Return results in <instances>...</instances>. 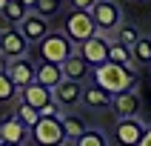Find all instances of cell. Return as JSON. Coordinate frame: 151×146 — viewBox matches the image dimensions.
<instances>
[{
    "instance_id": "cell-30",
    "label": "cell",
    "mask_w": 151,
    "mask_h": 146,
    "mask_svg": "<svg viewBox=\"0 0 151 146\" xmlns=\"http://www.w3.org/2000/svg\"><path fill=\"white\" fill-rule=\"evenodd\" d=\"M20 3H23V6L29 9V12H34V6H37V0H20Z\"/></svg>"
},
{
    "instance_id": "cell-31",
    "label": "cell",
    "mask_w": 151,
    "mask_h": 146,
    "mask_svg": "<svg viewBox=\"0 0 151 146\" xmlns=\"http://www.w3.org/2000/svg\"><path fill=\"white\" fill-rule=\"evenodd\" d=\"M6 3H9V0H0V12H3V9H6Z\"/></svg>"
},
{
    "instance_id": "cell-2",
    "label": "cell",
    "mask_w": 151,
    "mask_h": 146,
    "mask_svg": "<svg viewBox=\"0 0 151 146\" xmlns=\"http://www.w3.org/2000/svg\"><path fill=\"white\" fill-rule=\"evenodd\" d=\"M71 54H77V43H71L66 32H49V37L37 43V63H57L63 66Z\"/></svg>"
},
{
    "instance_id": "cell-5",
    "label": "cell",
    "mask_w": 151,
    "mask_h": 146,
    "mask_svg": "<svg viewBox=\"0 0 151 146\" xmlns=\"http://www.w3.org/2000/svg\"><path fill=\"white\" fill-rule=\"evenodd\" d=\"M32 140H34V146H66L68 137L63 132V120L60 118H43L32 129Z\"/></svg>"
},
{
    "instance_id": "cell-29",
    "label": "cell",
    "mask_w": 151,
    "mask_h": 146,
    "mask_svg": "<svg viewBox=\"0 0 151 146\" xmlns=\"http://www.w3.org/2000/svg\"><path fill=\"white\" fill-rule=\"evenodd\" d=\"M140 146H151V123H148V129H145V135H143V140H140Z\"/></svg>"
},
{
    "instance_id": "cell-19",
    "label": "cell",
    "mask_w": 151,
    "mask_h": 146,
    "mask_svg": "<svg viewBox=\"0 0 151 146\" xmlns=\"http://www.w3.org/2000/svg\"><path fill=\"white\" fill-rule=\"evenodd\" d=\"M0 15H3V20H9L12 26H20L26 17L32 15V12H29V9H26L20 0H9V3H6V9H3Z\"/></svg>"
},
{
    "instance_id": "cell-21",
    "label": "cell",
    "mask_w": 151,
    "mask_h": 146,
    "mask_svg": "<svg viewBox=\"0 0 151 146\" xmlns=\"http://www.w3.org/2000/svg\"><path fill=\"white\" fill-rule=\"evenodd\" d=\"M14 118L20 120V123H23L26 129H34V126H37V123H40V120H43V115H40V112H37V109H32L29 103L17 100V112H14Z\"/></svg>"
},
{
    "instance_id": "cell-13",
    "label": "cell",
    "mask_w": 151,
    "mask_h": 146,
    "mask_svg": "<svg viewBox=\"0 0 151 146\" xmlns=\"http://www.w3.org/2000/svg\"><path fill=\"white\" fill-rule=\"evenodd\" d=\"M111 109L117 115V120H128V118H140V109H143V100L137 92H123L111 100Z\"/></svg>"
},
{
    "instance_id": "cell-26",
    "label": "cell",
    "mask_w": 151,
    "mask_h": 146,
    "mask_svg": "<svg viewBox=\"0 0 151 146\" xmlns=\"http://www.w3.org/2000/svg\"><path fill=\"white\" fill-rule=\"evenodd\" d=\"M17 94H20V89L14 86V80L9 75H3L0 77V103H9V100H14Z\"/></svg>"
},
{
    "instance_id": "cell-10",
    "label": "cell",
    "mask_w": 151,
    "mask_h": 146,
    "mask_svg": "<svg viewBox=\"0 0 151 146\" xmlns=\"http://www.w3.org/2000/svg\"><path fill=\"white\" fill-rule=\"evenodd\" d=\"M32 140V129H26L20 120L12 115V118L0 120V143H9V146H26Z\"/></svg>"
},
{
    "instance_id": "cell-4",
    "label": "cell",
    "mask_w": 151,
    "mask_h": 146,
    "mask_svg": "<svg viewBox=\"0 0 151 146\" xmlns=\"http://www.w3.org/2000/svg\"><path fill=\"white\" fill-rule=\"evenodd\" d=\"M91 17L97 23V32L100 34H117V29L123 26V9H120L117 0H97V6L91 9Z\"/></svg>"
},
{
    "instance_id": "cell-32",
    "label": "cell",
    "mask_w": 151,
    "mask_h": 146,
    "mask_svg": "<svg viewBox=\"0 0 151 146\" xmlns=\"http://www.w3.org/2000/svg\"><path fill=\"white\" fill-rule=\"evenodd\" d=\"M134 3H145V0H134Z\"/></svg>"
},
{
    "instance_id": "cell-17",
    "label": "cell",
    "mask_w": 151,
    "mask_h": 146,
    "mask_svg": "<svg viewBox=\"0 0 151 146\" xmlns=\"http://www.w3.org/2000/svg\"><path fill=\"white\" fill-rule=\"evenodd\" d=\"M111 100H114V97H111L106 89H100L97 83H88L83 89V106L86 109H106V106H111Z\"/></svg>"
},
{
    "instance_id": "cell-11",
    "label": "cell",
    "mask_w": 151,
    "mask_h": 146,
    "mask_svg": "<svg viewBox=\"0 0 151 146\" xmlns=\"http://www.w3.org/2000/svg\"><path fill=\"white\" fill-rule=\"evenodd\" d=\"M17 29H20V32H23V37L29 43H32V46H37V43H43L46 40V37H49V32H51V26H49V20H46V17H40V15H29L23 20V23L17 26Z\"/></svg>"
},
{
    "instance_id": "cell-9",
    "label": "cell",
    "mask_w": 151,
    "mask_h": 146,
    "mask_svg": "<svg viewBox=\"0 0 151 146\" xmlns=\"http://www.w3.org/2000/svg\"><path fill=\"white\" fill-rule=\"evenodd\" d=\"M145 123L140 118H128V120H117V126H114V140L120 146H140L145 135Z\"/></svg>"
},
{
    "instance_id": "cell-28",
    "label": "cell",
    "mask_w": 151,
    "mask_h": 146,
    "mask_svg": "<svg viewBox=\"0 0 151 146\" xmlns=\"http://www.w3.org/2000/svg\"><path fill=\"white\" fill-rule=\"evenodd\" d=\"M9 66H12V60H9L6 54L0 52V77H3V75H9Z\"/></svg>"
},
{
    "instance_id": "cell-15",
    "label": "cell",
    "mask_w": 151,
    "mask_h": 146,
    "mask_svg": "<svg viewBox=\"0 0 151 146\" xmlns=\"http://www.w3.org/2000/svg\"><path fill=\"white\" fill-rule=\"evenodd\" d=\"M20 100L29 103L32 109L43 112L51 100H54V92H51V89H46V86H40V83H34V86H29V89H23V92H20Z\"/></svg>"
},
{
    "instance_id": "cell-20",
    "label": "cell",
    "mask_w": 151,
    "mask_h": 146,
    "mask_svg": "<svg viewBox=\"0 0 151 146\" xmlns=\"http://www.w3.org/2000/svg\"><path fill=\"white\" fill-rule=\"evenodd\" d=\"M140 37H143V34H140V29H137L134 23H123V26L117 29V34H114V43L126 46V49H134Z\"/></svg>"
},
{
    "instance_id": "cell-22",
    "label": "cell",
    "mask_w": 151,
    "mask_h": 146,
    "mask_svg": "<svg viewBox=\"0 0 151 146\" xmlns=\"http://www.w3.org/2000/svg\"><path fill=\"white\" fill-rule=\"evenodd\" d=\"M131 57H134V66H151V37L143 34L137 46L131 49Z\"/></svg>"
},
{
    "instance_id": "cell-7",
    "label": "cell",
    "mask_w": 151,
    "mask_h": 146,
    "mask_svg": "<svg viewBox=\"0 0 151 146\" xmlns=\"http://www.w3.org/2000/svg\"><path fill=\"white\" fill-rule=\"evenodd\" d=\"M0 52L6 54L9 60H20V57H29L32 54V43L23 37L20 29H9L6 34H0Z\"/></svg>"
},
{
    "instance_id": "cell-3",
    "label": "cell",
    "mask_w": 151,
    "mask_h": 146,
    "mask_svg": "<svg viewBox=\"0 0 151 146\" xmlns=\"http://www.w3.org/2000/svg\"><path fill=\"white\" fill-rule=\"evenodd\" d=\"M63 32L71 37V43L77 46H83L86 40H91L94 34H97V23H94L91 12H68L66 20H63Z\"/></svg>"
},
{
    "instance_id": "cell-12",
    "label": "cell",
    "mask_w": 151,
    "mask_h": 146,
    "mask_svg": "<svg viewBox=\"0 0 151 146\" xmlns=\"http://www.w3.org/2000/svg\"><path fill=\"white\" fill-rule=\"evenodd\" d=\"M83 89H86V83L63 80V83L54 89V100L63 106V112H71L74 106H80V103H83Z\"/></svg>"
},
{
    "instance_id": "cell-18",
    "label": "cell",
    "mask_w": 151,
    "mask_h": 146,
    "mask_svg": "<svg viewBox=\"0 0 151 146\" xmlns=\"http://www.w3.org/2000/svg\"><path fill=\"white\" fill-rule=\"evenodd\" d=\"M63 132H66V137H68V143H74V140H80V135H83L86 129V120L80 118V115H74V112H66V115H63Z\"/></svg>"
},
{
    "instance_id": "cell-27",
    "label": "cell",
    "mask_w": 151,
    "mask_h": 146,
    "mask_svg": "<svg viewBox=\"0 0 151 146\" xmlns=\"http://www.w3.org/2000/svg\"><path fill=\"white\" fill-rule=\"evenodd\" d=\"M68 3H71L74 12H91V9L97 6V0H68Z\"/></svg>"
},
{
    "instance_id": "cell-16",
    "label": "cell",
    "mask_w": 151,
    "mask_h": 146,
    "mask_svg": "<svg viewBox=\"0 0 151 146\" xmlns=\"http://www.w3.org/2000/svg\"><path fill=\"white\" fill-rule=\"evenodd\" d=\"M63 80H66L63 66H57V63H40V66H37V83H40V86H46V89L54 92Z\"/></svg>"
},
{
    "instance_id": "cell-23",
    "label": "cell",
    "mask_w": 151,
    "mask_h": 146,
    "mask_svg": "<svg viewBox=\"0 0 151 146\" xmlns=\"http://www.w3.org/2000/svg\"><path fill=\"white\" fill-rule=\"evenodd\" d=\"M71 146H109V137H106V132H103V129L88 126L83 135H80V140H74Z\"/></svg>"
},
{
    "instance_id": "cell-24",
    "label": "cell",
    "mask_w": 151,
    "mask_h": 146,
    "mask_svg": "<svg viewBox=\"0 0 151 146\" xmlns=\"http://www.w3.org/2000/svg\"><path fill=\"white\" fill-rule=\"evenodd\" d=\"M109 63H117V66H134L131 49L120 46V43H111V49H109Z\"/></svg>"
},
{
    "instance_id": "cell-14",
    "label": "cell",
    "mask_w": 151,
    "mask_h": 146,
    "mask_svg": "<svg viewBox=\"0 0 151 146\" xmlns=\"http://www.w3.org/2000/svg\"><path fill=\"white\" fill-rule=\"evenodd\" d=\"M94 69L86 63V57L77 52V54H71V57L63 63V75H66V80H74V83H86V77H91Z\"/></svg>"
},
{
    "instance_id": "cell-8",
    "label": "cell",
    "mask_w": 151,
    "mask_h": 146,
    "mask_svg": "<svg viewBox=\"0 0 151 146\" xmlns=\"http://www.w3.org/2000/svg\"><path fill=\"white\" fill-rule=\"evenodd\" d=\"M37 60L32 57H20V60H12V66H9V77L14 80V86L23 92V89H29V86L37 83Z\"/></svg>"
},
{
    "instance_id": "cell-6",
    "label": "cell",
    "mask_w": 151,
    "mask_h": 146,
    "mask_svg": "<svg viewBox=\"0 0 151 146\" xmlns=\"http://www.w3.org/2000/svg\"><path fill=\"white\" fill-rule=\"evenodd\" d=\"M111 43L114 40H109L106 34H94L91 40H86L83 46H77V52L86 57V63L91 69H97V66H103V63H109V49H111Z\"/></svg>"
},
{
    "instance_id": "cell-25",
    "label": "cell",
    "mask_w": 151,
    "mask_h": 146,
    "mask_svg": "<svg viewBox=\"0 0 151 146\" xmlns=\"http://www.w3.org/2000/svg\"><path fill=\"white\" fill-rule=\"evenodd\" d=\"M60 9H63V0H37L34 15H40V17H46V20H51V17L60 15Z\"/></svg>"
},
{
    "instance_id": "cell-33",
    "label": "cell",
    "mask_w": 151,
    "mask_h": 146,
    "mask_svg": "<svg viewBox=\"0 0 151 146\" xmlns=\"http://www.w3.org/2000/svg\"><path fill=\"white\" fill-rule=\"evenodd\" d=\"M0 146H9V143H0Z\"/></svg>"
},
{
    "instance_id": "cell-1",
    "label": "cell",
    "mask_w": 151,
    "mask_h": 146,
    "mask_svg": "<svg viewBox=\"0 0 151 146\" xmlns=\"http://www.w3.org/2000/svg\"><path fill=\"white\" fill-rule=\"evenodd\" d=\"M91 80L100 89L111 94V97H117L123 92H134L137 80H140V72L137 66H117V63H103L91 72Z\"/></svg>"
}]
</instances>
